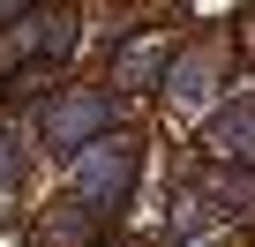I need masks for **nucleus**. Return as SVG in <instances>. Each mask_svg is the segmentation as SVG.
Returning a JSON list of instances; mask_svg holds the SVG:
<instances>
[{
    "label": "nucleus",
    "instance_id": "nucleus-1",
    "mask_svg": "<svg viewBox=\"0 0 255 247\" xmlns=\"http://www.w3.org/2000/svg\"><path fill=\"white\" fill-rule=\"evenodd\" d=\"M113 120H120V97H105V90H68V97L45 105V143L68 158V150H83L90 135H105Z\"/></svg>",
    "mask_w": 255,
    "mask_h": 247
},
{
    "label": "nucleus",
    "instance_id": "nucleus-2",
    "mask_svg": "<svg viewBox=\"0 0 255 247\" xmlns=\"http://www.w3.org/2000/svg\"><path fill=\"white\" fill-rule=\"evenodd\" d=\"M75 187L98 195V202H128V187H135V143H90L75 158Z\"/></svg>",
    "mask_w": 255,
    "mask_h": 247
},
{
    "label": "nucleus",
    "instance_id": "nucleus-3",
    "mask_svg": "<svg viewBox=\"0 0 255 247\" xmlns=\"http://www.w3.org/2000/svg\"><path fill=\"white\" fill-rule=\"evenodd\" d=\"M210 150H218V158H255V112H248V105H233L218 128H210Z\"/></svg>",
    "mask_w": 255,
    "mask_h": 247
},
{
    "label": "nucleus",
    "instance_id": "nucleus-4",
    "mask_svg": "<svg viewBox=\"0 0 255 247\" xmlns=\"http://www.w3.org/2000/svg\"><path fill=\"white\" fill-rule=\"evenodd\" d=\"M165 75V45H120V82H158Z\"/></svg>",
    "mask_w": 255,
    "mask_h": 247
},
{
    "label": "nucleus",
    "instance_id": "nucleus-5",
    "mask_svg": "<svg viewBox=\"0 0 255 247\" xmlns=\"http://www.w3.org/2000/svg\"><path fill=\"white\" fill-rule=\"evenodd\" d=\"M15 187V135H0V195Z\"/></svg>",
    "mask_w": 255,
    "mask_h": 247
}]
</instances>
